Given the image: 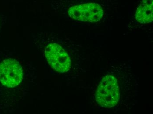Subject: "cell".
<instances>
[{
    "mask_svg": "<svg viewBox=\"0 0 153 114\" xmlns=\"http://www.w3.org/2000/svg\"><path fill=\"white\" fill-rule=\"evenodd\" d=\"M36 68L16 53L0 51V111L20 108L37 80Z\"/></svg>",
    "mask_w": 153,
    "mask_h": 114,
    "instance_id": "6da1fadb",
    "label": "cell"
},
{
    "mask_svg": "<svg viewBox=\"0 0 153 114\" xmlns=\"http://www.w3.org/2000/svg\"><path fill=\"white\" fill-rule=\"evenodd\" d=\"M50 5L73 20L93 23L100 21L113 4L111 0H51Z\"/></svg>",
    "mask_w": 153,
    "mask_h": 114,
    "instance_id": "7a4b0ae2",
    "label": "cell"
},
{
    "mask_svg": "<svg viewBox=\"0 0 153 114\" xmlns=\"http://www.w3.org/2000/svg\"><path fill=\"white\" fill-rule=\"evenodd\" d=\"M33 38L44 59L53 70L64 74L71 70L72 61L68 53L52 33L40 32L34 34Z\"/></svg>",
    "mask_w": 153,
    "mask_h": 114,
    "instance_id": "3957f363",
    "label": "cell"
},
{
    "mask_svg": "<svg viewBox=\"0 0 153 114\" xmlns=\"http://www.w3.org/2000/svg\"><path fill=\"white\" fill-rule=\"evenodd\" d=\"M118 82L112 75H107L100 82L96 93V101L102 107L111 108L115 106L119 100Z\"/></svg>",
    "mask_w": 153,
    "mask_h": 114,
    "instance_id": "277c9868",
    "label": "cell"
},
{
    "mask_svg": "<svg viewBox=\"0 0 153 114\" xmlns=\"http://www.w3.org/2000/svg\"><path fill=\"white\" fill-rule=\"evenodd\" d=\"M135 18L142 24H149L153 21V0H141L135 13Z\"/></svg>",
    "mask_w": 153,
    "mask_h": 114,
    "instance_id": "5b68a950",
    "label": "cell"
},
{
    "mask_svg": "<svg viewBox=\"0 0 153 114\" xmlns=\"http://www.w3.org/2000/svg\"><path fill=\"white\" fill-rule=\"evenodd\" d=\"M6 22V18L3 15H0V29L5 24Z\"/></svg>",
    "mask_w": 153,
    "mask_h": 114,
    "instance_id": "8992f818",
    "label": "cell"
}]
</instances>
